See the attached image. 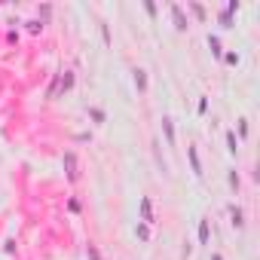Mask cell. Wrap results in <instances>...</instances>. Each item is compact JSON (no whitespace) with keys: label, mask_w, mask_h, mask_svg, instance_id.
Instances as JSON below:
<instances>
[{"label":"cell","mask_w":260,"mask_h":260,"mask_svg":"<svg viewBox=\"0 0 260 260\" xmlns=\"http://www.w3.org/2000/svg\"><path fill=\"white\" fill-rule=\"evenodd\" d=\"M172 16H175V28L187 31V19H184V13H180V6H172Z\"/></svg>","instance_id":"5"},{"label":"cell","mask_w":260,"mask_h":260,"mask_svg":"<svg viewBox=\"0 0 260 260\" xmlns=\"http://www.w3.org/2000/svg\"><path fill=\"white\" fill-rule=\"evenodd\" d=\"M227 144H230V150L236 153V147H239V141H236V132H227Z\"/></svg>","instance_id":"10"},{"label":"cell","mask_w":260,"mask_h":260,"mask_svg":"<svg viewBox=\"0 0 260 260\" xmlns=\"http://www.w3.org/2000/svg\"><path fill=\"white\" fill-rule=\"evenodd\" d=\"M135 86H138V92H147V74L144 71H135Z\"/></svg>","instance_id":"7"},{"label":"cell","mask_w":260,"mask_h":260,"mask_svg":"<svg viewBox=\"0 0 260 260\" xmlns=\"http://www.w3.org/2000/svg\"><path fill=\"white\" fill-rule=\"evenodd\" d=\"M141 220L144 223H153V205H150V199H141Z\"/></svg>","instance_id":"3"},{"label":"cell","mask_w":260,"mask_h":260,"mask_svg":"<svg viewBox=\"0 0 260 260\" xmlns=\"http://www.w3.org/2000/svg\"><path fill=\"white\" fill-rule=\"evenodd\" d=\"M230 223H233L236 230H242V227H245V214H242L239 205H230Z\"/></svg>","instance_id":"1"},{"label":"cell","mask_w":260,"mask_h":260,"mask_svg":"<svg viewBox=\"0 0 260 260\" xmlns=\"http://www.w3.org/2000/svg\"><path fill=\"white\" fill-rule=\"evenodd\" d=\"M208 46H211V52H214V55H223V49H220V40L214 37V34H208Z\"/></svg>","instance_id":"9"},{"label":"cell","mask_w":260,"mask_h":260,"mask_svg":"<svg viewBox=\"0 0 260 260\" xmlns=\"http://www.w3.org/2000/svg\"><path fill=\"white\" fill-rule=\"evenodd\" d=\"M138 239H144V242L150 239V230H147V223H141V227H138Z\"/></svg>","instance_id":"11"},{"label":"cell","mask_w":260,"mask_h":260,"mask_svg":"<svg viewBox=\"0 0 260 260\" xmlns=\"http://www.w3.org/2000/svg\"><path fill=\"white\" fill-rule=\"evenodd\" d=\"M208 236H211V233H208V220H199V242L208 245Z\"/></svg>","instance_id":"8"},{"label":"cell","mask_w":260,"mask_h":260,"mask_svg":"<svg viewBox=\"0 0 260 260\" xmlns=\"http://www.w3.org/2000/svg\"><path fill=\"white\" fill-rule=\"evenodd\" d=\"M89 114H92V120H95V122H104V114H101L98 107H92V110H89Z\"/></svg>","instance_id":"13"},{"label":"cell","mask_w":260,"mask_h":260,"mask_svg":"<svg viewBox=\"0 0 260 260\" xmlns=\"http://www.w3.org/2000/svg\"><path fill=\"white\" fill-rule=\"evenodd\" d=\"M239 135H248V120H239Z\"/></svg>","instance_id":"15"},{"label":"cell","mask_w":260,"mask_h":260,"mask_svg":"<svg viewBox=\"0 0 260 260\" xmlns=\"http://www.w3.org/2000/svg\"><path fill=\"white\" fill-rule=\"evenodd\" d=\"M230 187L239 190V175H236V172H230Z\"/></svg>","instance_id":"14"},{"label":"cell","mask_w":260,"mask_h":260,"mask_svg":"<svg viewBox=\"0 0 260 260\" xmlns=\"http://www.w3.org/2000/svg\"><path fill=\"white\" fill-rule=\"evenodd\" d=\"M187 156H190V165H193V175H202V165H199V153H196V147H190Z\"/></svg>","instance_id":"6"},{"label":"cell","mask_w":260,"mask_h":260,"mask_svg":"<svg viewBox=\"0 0 260 260\" xmlns=\"http://www.w3.org/2000/svg\"><path fill=\"white\" fill-rule=\"evenodd\" d=\"M162 132H165L168 147H172V144H175V126H172V120H168V117H162Z\"/></svg>","instance_id":"4"},{"label":"cell","mask_w":260,"mask_h":260,"mask_svg":"<svg viewBox=\"0 0 260 260\" xmlns=\"http://www.w3.org/2000/svg\"><path fill=\"white\" fill-rule=\"evenodd\" d=\"M223 61H227V64H239V55H236V52H227V55H223Z\"/></svg>","instance_id":"12"},{"label":"cell","mask_w":260,"mask_h":260,"mask_svg":"<svg viewBox=\"0 0 260 260\" xmlns=\"http://www.w3.org/2000/svg\"><path fill=\"white\" fill-rule=\"evenodd\" d=\"M211 260H223V257H220V254H211Z\"/></svg>","instance_id":"16"},{"label":"cell","mask_w":260,"mask_h":260,"mask_svg":"<svg viewBox=\"0 0 260 260\" xmlns=\"http://www.w3.org/2000/svg\"><path fill=\"white\" fill-rule=\"evenodd\" d=\"M64 165H67V178H71V180H77V175H80V172H77V156H74L71 150L64 153Z\"/></svg>","instance_id":"2"}]
</instances>
